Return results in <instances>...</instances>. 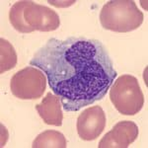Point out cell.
<instances>
[{
  "mask_svg": "<svg viewBox=\"0 0 148 148\" xmlns=\"http://www.w3.org/2000/svg\"><path fill=\"white\" fill-rule=\"evenodd\" d=\"M106 114L100 106L86 109L77 119L76 128L78 135L85 141L97 139L106 127Z\"/></svg>",
  "mask_w": 148,
  "mask_h": 148,
  "instance_id": "obj_6",
  "label": "cell"
},
{
  "mask_svg": "<svg viewBox=\"0 0 148 148\" xmlns=\"http://www.w3.org/2000/svg\"><path fill=\"white\" fill-rule=\"evenodd\" d=\"M138 126L130 121L118 123L99 142V148H126L138 137Z\"/></svg>",
  "mask_w": 148,
  "mask_h": 148,
  "instance_id": "obj_7",
  "label": "cell"
},
{
  "mask_svg": "<svg viewBox=\"0 0 148 148\" xmlns=\"http://www.w3.org/2000/svg\"><path fill=\"white\" fill-rule=\"evenodd\" d=\"M30 64L46 74L66 112H77L102 100L116 77L104 45L84 37L51 38L35 52Z\"/></svg>",
  "mask_w": 148,
  "mask_h": 148,
  "instance_id": "obj_1",
  "label": "cell"
},
{
  "mask_svg": "<svg viewBox=\"0 0 148 148\" xmlns=\"http://www.w3.org/2000/svg\"><path fill=\"white\" fill-rule=\"evenodd\" d=\"M60 104V99L56 95L49 92L42 101L36 106V110L46 125L60 126L63 120Z\"/></svg>",
  "mask_w": 148,
  "mask_h": 148,
  "instance_id": "obj_8",
  "label": "cell"
},
{
  "mask_svg": "<svg viewBox=\"0 0 148 148\" xmlns=\"http://www.w3.org/2000/svg\"><path fill=\"white\" fill-rule=\"evenodd\" d=\"M47 76L40 68L28 66L13 75L10 81L11 93L21 100L40 99L47 87Z\"/></svg>",
  "mask_w": 148,
  "mask_h": 148,
  "instance_id": "obj_5",
  "label": "cell"
},
{
  "mask_svg": "<svg viewBox=\"0 0 148 148\" xmlns=\"http://www.w3.org/2000/svg\"><path fill=\"white\" fill-rule=\"evenodd\" d=\"M66 146V138L56 130H46L40 133L32 144L33 148H65Z\"/></svg>",
  "mask_w": 148,
  "mask_h": 148,
  "instance_id": "obj_9",
  "label": "cell"
},
{
  "mask_svg": "<svg viewBox=\"0 0 148 148\" xmlns=\"http://www.w3.org/2000/svg\"><path fill=\"white\" fill-rule=\"evenodd\" d=\"M9 20L14 29L22 34L34 31L51 32L58 29L59 16L49 7L40 5L33 1H18L11 7Z\"/></svg>",
  "mask_w": 148,
  "mask_h": 148,
  "instance_id": "obj_2",
  "label": "cell"
},
{
  "mask_svg": "<svg viewBox=\"0 0 148 148\" xmlns=\"http://www.w3.org/2000/svg\"><path fill=\"white\" fill-rule=\"evenodd\" d=\"M0 73H4L6 71L14 68L17 64V53L13 46L8 40H0Z\"/></svg>",
  "mask_w": 148,
  "mask_h": 148,
  "instance_id": "obj_10",
  "label": "cell"
},
{
  "mask_svg": "<svg viewBox=\"0 0 148 148\" xmlns=\"http://www.w3.org/2000/svg\"><path fill=\"white\" fill-rule=\"evenodd\" d=\"M143 13L132 0H113L103 6L100 23L106 30L128 33L138 29L143 23Z\"/></svg>",
  "mask_w": 148,
  "mask_h": 148,
  "instance_id": "obj_3",
  "label": "cell"
},
{
  "mask_svg": "<svg viewBox=\"0 0 148 148\" xmlns=\"http://www.w3.org/2000/svg\"><path fill=\"white\" fill-rule=\"evenodd\" d=\"M110 99L116 111L125 116L138 114L144 104V96L136 77L125 74L111 86Z\"/></svg>",
  "mask_w": 148,
  "mask_h": 148,
  "instance_id": "obj_4",
  "label": "cell"
}]
</instances>
